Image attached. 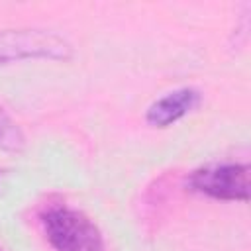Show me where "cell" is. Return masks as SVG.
I'll return each instance as SVG.
<instances>
[{"label": "cell", "instance_id": "obj_7", "mask_svg": "<svg viewBox=\"0 0 251 251\" xmlns=\"http://www.w3.org/2000/svg\"><path fill=\"white\" fill-rule=\"evenodd\" d=\"M0 251H2V249H0Z\"/></svg>", "mask_w": 251, "mask_h": 251}, {"label": "cell", "instance_id": "obj_4", "mask_svg": "<svg viewBox=\"0 0 251 251\" xmlns=\"http://www.w3.org/2000/svg\"><path fill=\"white\" fill-rule=\"evenodd\" d=\"M202 102L200 90L192 86H182L176 90L167 92L165 96L157 98L145 112V122L153 127H169L196 110Z\"/></svg>", "mask_w": 251, "mask_h": 251}, {"label": "cell", "instance_id": "obj_2", "mask_svg": "<svg viewBox=\"0 0 251 251\" xmlns=\"http://www.w3.org/2000/svg\"><path fill=\"white\" fill-rule=\"evenodd\" d=\"M75 47L63 35L37 27L0 29V67L20 61H71Z\"/></svg>", "mask_w": 251, "mask_h": 251}, {"label": "cell", "instance_id": "obj_6", "mask_svg": "<svg viewBox=\"0 0 251 251\" xmlns=\"http://www.w3.org/2000/svg\"><path fill=\"white\" fill-rule=\"evenodd\" d=\"M2 175H4V171H0V178H2Z\"/></svg>", "mask_w": 251, "mask_h": 251}, {"label": "cell", "instance_id": "obj_3", "mask_svg": "<svg viewBox=\"0 0 251 251\" xmlns=\"http://www.w3.org/2000/svg\"><path fill=\"white\" fill-rule=\"evenodd\" d=\"M251 171L245 163H214L194 169L186 186L202 196L224 202H247L251 196Z\"/></svg>", "mask_w": 251, "mask_h": 251}, {"label": "cell", "instance_id": "obj_5", "mask_svg": "<svg viewBox=\"0 0 251 251\" xmlns=\"http://www.w3.org/2000/svg\"><path fill=\"white\" fill-rule=\"evenodd\" d=\"M25 147V135L22 127L10 118V114L0 106V149L18 153Z\"/></svg>", "mask_w": 251, "mask_h": 251}, {"label": "cell", "instance_id": "obj_1", "mask_svg": "<svg viewBox=\"0 0 251 251\" xmlns=\"http://www.w3.org/2000/svg\"><path fill=\"white\" fill-rule=\"evenodd\" d=\"M41 229L55 251H104L98 226L80 210L67 204H49L39 214Z\"/></svg>", "mask_w": 251, "mask_h": 251}]
</instances>
